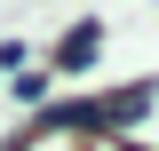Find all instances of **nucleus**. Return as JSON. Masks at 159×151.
Returning a JSON list of instances; mask_svg holds the SVG:
<instances>
[{
    "mask_svg": "<svg viewBox=\"0 0 159 151\" xmlns=\"http://www.w3.org/2000/svg\"><path fill=\"white\" fill-rule=\"evenodd\" d=\"M96 56H103V24L88 16V24H72V32L56 40V56H48V72H56V80H72V72H96Z\"/></svg>",
    "mask_w": 159,
    "mask_h": 151,
    "instance_id": "f257e3e1",
    "label": "nucleus"
},
{
    "mask_svg": "<svg viewBox=\"0 0 159 151\" xmlns=\"http://www.w3.org/2000/svg\"><path fill=\"white\" fill-rule=\"evenodd\" d=\"M48 80H56L48 64H40V72H16V95H24V103H40V95H48Z\"/></svg>",
    "mask_w": 159,
    "mask_h": 151,
    "instance_id": "f03ea898",
    "label": "nucleus"
}]
</instances>
